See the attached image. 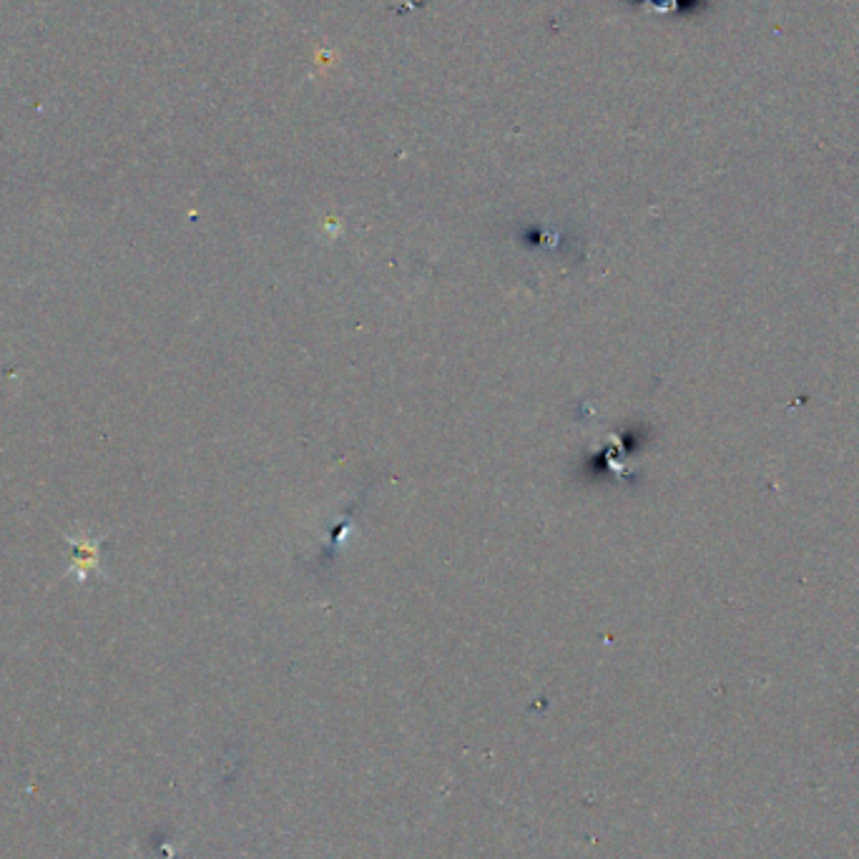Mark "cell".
I'll list each match as a JSON object with an SVG mask.
<instances>
[{"mask_svg": "<svg viewBox=\"0 0 859 859\" xmlns=\"http://www.w3.org/2000/svg\"><path fill=\"white\" fill-rule=\"evenodd\" d=\"M71 543V566H68L66 576H73L76 581H86L91 573L101 571V546L103 538H68Z\"/></svg>", "mask_w": 859, "mask_h": 859, "instance_id": "obj_1", "label": "cell"}]
</instances>
